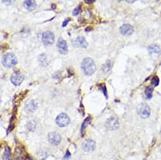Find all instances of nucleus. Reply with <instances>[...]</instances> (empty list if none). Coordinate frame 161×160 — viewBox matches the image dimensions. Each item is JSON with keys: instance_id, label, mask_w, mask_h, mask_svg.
Wrapping results in <instances>:
<instances>
[{"instance_id": "1", "label": "nucleus", "mask_w": 161, "mask_h": 160, "mask_svg": "<svg viewBox=\"0 0 161 160\" xmlns=\"http://www.w3.org/2000/svg\"><path fill=\"white\" fill-rule=\"evenodd\" d=\"M82 71L85 75L91 76L96 71V65L94 60L91 58H87L84 59L81 64Z\"/></svg>"}, {"instance_id": "2", "label": "nucleus", "mask_w": 161, "mask_h": 160, "mask_svg": "<svg viewBox=\"0 0 161 160\" xmlns=\"http://www.w3.org/2000/svg\"><path fill=\"white\" fill-rule=\"evenodd\" d=\"M17 59L13 53H7L3 56L2 63L6 68H10L17 64Z\"/></svg>"}, {"instance_id": "3", "label": "nucleus", "mask_w": 161, "mask_h": 160, "mask_svg": "<svg viewBox=\"0 0 161 160\" xmlns=\"http://www.w3.org/2000/svg\"><path fill=\"white\" fill-rule=\"evenodd\" d=\"M137 112L139 115L142 119H147L150 116V109L146 103L140 104L137 108Z\"/></svg>"}, {"instance_id": "4", "label": "nucleus", "mask_w": 161, "mask_h": 160, "mask_svg": "<svg viewBox=\"0 0 161 160\" xmlns=\"http://www.w3.org/2000/svg\"><path fill=\"white\" fill-rule=\"evenodd\" d=\"M55 37L54 34L51 31H46L44 33H43L42 36V43L46 45H51L54 42H55Z\"/></svg>"}, {"instance_id": "5", "label": "nucleus", "mask_w": 161, "mask_h": 160, "mask_svg": "<svg viewBox=\"0 0 161 160\" xmlns=\"http://www.w3.org/2000/svg\"><path fill=\"white\" fill-rule=\"evenodd\" d=\"M56 122L58 126L61 127H64L69 125L70 123V119L66 114L61 113L60 114L56 119Z\"/></svg>"}, {"instance_id": "6", "label": "nucleus", "mask_w": 161, "mask_h": 160, "mask_svg": "<svg viewBox=\"0 0 161 160\" xmlns=\"http://www.w3.org/2000/svg\"><path fill=\"white\" fill-rule=\"evenodd\" d=\"M48 141L51 144L57 146L61 143V137L59 133L56 132H50L48 135Z\"/></svg>"}, {"instance_id": "7", "label": "nucleus", "mask_w": 161, "mask_h": 160, "mask_svg": "<svg viewBox=\"0 0 161 160\" xmlns=\"http://www.w3.org/2000/svg\"><path fill=\"white\" fill-rule=\"evenodd\" d=\"M24 77L23 74L18 71L14 72L11 76V82L15 86H20L23 81Z\"/></svg>"}, {"instance_id": "8", "label": "nucleus", "mask_w": 161, "mask_h": 160, "mask_svg": "<svg viewBox=\"0 0 161 160\" xmlns=\"http://www.w3.org/2000/svg\"><path fill=\"white\" fill-rule=\"evenodd\" d=\"M57 47L59 52L61 54H66L68 52V45L66 42L62 38L58 39L57 43Z\"/></svg>"}, {"instance_id": "9", "label": "nucleus", "mask_w": 161, "mask_h": 160, "mask_svg": "<svg viewBox=\"0 0 161 160\" xmlns=\"http://www.w3.org/2000/svg\"><path fill=\"white\" fill-rule=\"evenodd\" d=\"M82 149L84 151H93L95 149V143L92 139H86L82 143Z\"/></svg>"}, {"instance_id": "10", "label": "nucleus", "mask_w": 161, "mask_h": 160, "mask_svg": "<svg viewBox=\"0 0 161 160\" xmlns=\"http://www.w3.org/2000/svg\"><path fill=\"white\" fill-rule=\"evenodd\" d=\"M120 31L123 35L128 36L131 35L133 33L134 29L131 25L129 24H124L120 27Z\"/></svg>"}, {"instance_id": "11", "label": "nucleus", "mask_w": 161, "mask_h": 160, "mask_svg": "<svg viewBox=\"0 0 161 160\" xmlns=\"http://www.w3.org/2000/svg\"><path fill=\"white\" fill-rule=\"evenodd\" d=\"M106 127L110 130H116L119 127V122L115 117H111L105 123Z\"/></svg>"}, {"instance_id": "12", "label": "nucleus", "mask_w": 161, "mask_h": 160, "mask_svg": "<svg viewBox=\"0 0 161 160\" xmlns=\"http://www.w3.org/2000/svg\"><path fill=\"white\" fill-rule=\"evenodd\" d=\"M73 45L76 47L86 48L88 46V43L84 37H78L73 40Z\"/></svg>"}, {"instance_id": "13", "label": "nucleus", "mask_w": 161, "mask_h": 160, "mask_svg": "<svg viewBox=\"0 0 161 160\" xmlns=\"http://www.w3.org/2000/svg\"><path fill=\"white\" fill-rule=\"evenodd\" d=\"M148 52L150 56H154L155 58L159 57L161 54V50L157 45H152L149 46L148 48Z\"/></svg>"}, {"instance_id": "14", "label": "nucleus", "mask_w": 161, "mask_h": 160, "mask_svg": "<svg viewBox=\"0 0 161 160\" xmlns=\"http://www.w3.org/2000/svg\"><path fill=\"white\" fill-rule=\"evenodd\" d=\"M23 6L27 10L32 11L37 8V3L35 0H25Z\"/></svg>"}, {"instance_id": "15", "label": "nucleus", "mask_w": 161, "mask_h": 160, "mask_svg": "<svg viewBox=\"0 0 161 160\" xmlns=\"http://www.w3.org/2000/svg\"><path fill=\"white\" fill-rule=\"evenodd\" d=\"M37 108V105L36 104L34 101H31L28 105H27L26 109L30 112H34Z\"/></svg>"}, {"instance_id": "16", "label": "nucleus", "mask_w": 161, "mask_h": 160, "mask_svg": "<svg viewBox=\"0 0 161 160\" xmlns=\"http://www.w3.org/2000/svg\"><path fill=\"white\" fill-rule=\"evenodd\" d=\"M3 160H12L10 157V151L8 147H7L4 151Z\"/></svg>"}, {"instance_id": "17", "label": "nucleus", "mask_w": 161, "mask_h": 160, "mask_svg": "<svg viewBox=\"0 0 161 160\" xmlns=\"http://www.w3.org/2000/svg\"><path fill=\"white\" fill-rule=\"evenodd\" d=\"M145 95L148 99H150L152 96V93H153V88L151 87H148L145 89Z\"/></svg>"}, {"instance_id": "18", "label": "nucleus", "mask_w": 161, "mask_h": 160, "mask_svg": "<svg viewBox=\"0 0 161 160\" xmlns=\"http://www.w3.org/2000/svg\"><path fill=\"white\" fill-rule=\"evenodd\" d=\"M111 69V62L107 61L106 63L103 66V71L104 73L109 72Z\"/></svg>"}, {"instance_id": "19", "label": "nucleus", "mask_w": 161, "mask_h": 160, "mask_svg": "<svg viewBox=\"0 0 161 160\" xmlns=\"http://www.w3.org/2000/svg\"><path fill=\"white\" fill-rule=\"evenodd\" d=\"M27 127L30 130H34L36 127V123L34 121H31L27 125Z\"/></svg>"}, {"instance_id": "20", "label": "nucleus", "mask_w": 161, "mask_h": 160, "mask_svg": "<svg viewBox=\"0 0 161 160\" xmlns=\"http://www.w3.org/2000/svg\"><path fill=\"white\" fill-rule=\"evenodd\" d=\"M151 83H152V84L154 86H155V87L158 86V85H159V78H158L157 76L153 78L152 79Z\"/></svg>"}, {"instance_id": "21", "label": "nucleus", "mask_w": 161, "mask_h": 160, "mask_svg": "<svg viewBox=\"0 0 161 160\" xmlns=\"http://www.w3.org/2000/svg\"><path fill=\"white\" fill-rule=\"evenodd\" d=\"M16 0H2V2L7 5H11L15 2Z\"/></svg>"}, {"instance_id": "22", "label": "nucleus", "mask_w": 161, "mask_h": 160, "mask_svg": "<svg viewBox=\"0 0 161 160\" xmlns=\"http://www.w3.org/2000/svg\"><path fill=\"white\" fill-rule=\"evenodd\" d=\"M80 12V7H78L74 9V10L73 12V15H74V16L78 15L79 14Z\"/></svg>"}, {"instance_id": "23", "label": "nucleus", "mask_w": 161, "mask_h": 160, "mask_svg": "<svg viewBox=\"0 0 161 160\" xmlns=\"http://www.w3.org/2000/svg\"><path fill=\"white\" fill-rule=\"evenodd\" d=\"M95 0H84L85 3H86L87 4H91L92 3H94Z\"/></svg>"}, {"instance_id": "24", "label": "nucleus", "mask_w": 161, "mask_h": 160, "mask_svg": "<svg viewBox=\"0 0 161 160\" xmlns=\"http://www.w3.org/2000/svg\"><path fill=\"white\" fill-rule=\"evenodd\" d=\"M69 21H70V19H69V18H67V19L65 20V21H64V22H63V25H62V26H63V27L67 25V23H68Z\"/></svg>"}, {"instance_id": "25", "label": "nucleus", "mask_w": 161, "mask_h": 160, "mask_svg": "<svg viewBox=\"0 0 161 160\" xmlns=\"http://www.w3.org/2000/svg\"><path fill=\"white\" fill-rule=\"evenodd\" d=\"M70 153H69V151H67L66 154H65V157H64V159H68L70 158Z\"/></svg>"}, {"instance_id": "26", "label": "nucleus", "mask_w": 161, "mask_h": 160, "mask_svg": "<svg viewBox=\"0 0 161 160\" xmlns=\"http://www.w3.org/2000/svg\"><path fill=\"white\" fill-rule=\"evenodd\" d=\"M126 1L129 3H133L134 2H135L137 0H126Z\"/></svg>"}, {"instance_id": "27", "label": "nucleus", "mask_w": 161, "mask_h": 160, "mask_svg": "<svg viewBox=\"0 0 161 160\" xmlns=\"http://www.w3.org/2000/svg\"><path fill=\"white\" fill-rule=\"evenodd\" d=\"M118 1H122V0H118Z\"/></svg>"}, {"instance_id": "28", "label": "nucleus", "mask_w": 161, "mask_h": 160, "mask_svg": "<svg viewBox=\"0 0 161 160\" xmlns=\"http://www.w3.org/2000/svg\"><path fill=\"white\" fill-rule=\"evenodd\" d=\"M114 160H118V159H114Z\"/></svg>"}]
</instances>
